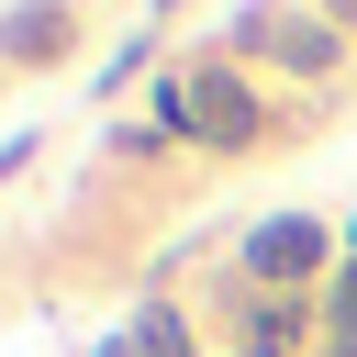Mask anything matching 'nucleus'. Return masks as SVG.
Masks as SVG:
<instances>
[{
    "label": "nucleus",
    "mask_w": 357,
    "mask_h": 357,
    "mask_svg": "<svg viewBox=\"0 0 357 357\" xmlns=\"http://www.w3.org/2000/svg\"><path fill=\"white\" fill-rule=\"evenodd\" d=\"M0 45H11L22 67H45V56L67 45V11H0Z\"/></svg>",
    "instance_id": "4"
},
{
    "label": "nucleus",
    "mask_w": 357,
    "mask_h": 357,
    "mask_svg": "<svg viewBox=\"0 0 357 357\" xmlns=\"http://www.w3.org/2000/svg\"><path fill=\"white\" fill-rule=\"evenodd\" d=\"M134 357H190V324H178V312H145V324H134Z\"/></svg>",
    "instance_id": "6"
},
{
    "label": "nucleus",
    "mask_w": 357,
    "mask_h": 357,
    "mask_svg": "<svg viewBox=\"0 0 357 357\" xmlns=\"http://www.w3.org/2000/svg\"><path fill=\"white\" fill-rule=\"evenodd\" d=\"M112 357H134V346H112Z\"/></svg>",
    "instance_id": "7"
},
{
    "label": "nucleus",
    "mask_w": 357,
    "mask_h": 357,
    "mask_svg": "<svg viewBox=\"0 0 357 357\" xmlns=\"http://www.w3.org/2000/svg\"><path fill=\"white\" fill-rule=\"evenodd\" d=\"M156 134H178V145H257V100H245V78H223V67H190V78H156Z\"/></svg>",
    "instance_id": "1"
},
{
    "label": "nucleus",
    "mask_w": 357,
    "mask_h": 357,
    "mask_svg": "<svg viewBox=\"0 0 357 357\" xmlns=\"http://www.w3.org/2000/svg\"><path fill=\"white\" fill-rule=\"evenodd\" d=\"M234 33H245V45H268V56H279V67H301V78H312V67H335V56H346V33H335V22H324V11H245V22H234Z\"/></svg>",
    "instance_id": "2"
},
{
    "label": "nucleus",
    "mask_w": 357,
    "mask_h": 357,
    "mask_svg": "<svg viewBox=\"0 0 357 357\" xmlns=\"http://www.w3.org/2000/svg\"><path fill=\"white\" fill-rule=\"evenodd\" d=\"M301 346V301H257L245 312V357H290Z\"/></svg>",
    "instance_id": "5"
},
{
    "label": "nucleus",
    "mask_w": 357,
    "mask_h": 357,
    "mask_svg": "<svg viewBox=\"0 0 357 357\" xmlns=\"http://www.w3.org/2000/svg\"><path fill=\"white\" fill-rule=\"evenodd\" d=\"M245 257H257V279H301V268L324 257V223L279 212V223H257V234H245Z\"/></svg>",
    "instance_id": "3"
}]
</instances>
